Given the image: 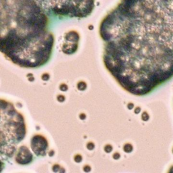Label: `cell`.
I'll list each match as a JSON object with an SVG mask.
<instances>
[{
	"label": "cell",
	"mask_w": 173,
	"mask_h": 173,
	"mask_svg": "<svg viewBox=\"0 0 173 173\" xmlns=\"http://www.w3.org/2000/svg\"><path fill=\"white\" fill-rule=\"evenodd\" d=\"M99 34L105 67L130 94L145 95L173 78V0H121Z\"/></svg>",
	"instance_id": "cell-1"
},
{
	"label": "cell",
	"mask_w": 173,
	"mask_h": 173,
	"mask_svg": "<svg viewBox=\"0 0 173 173\" xmlns=\"http://www.w3.org/2000/svg\"><path fill=\"white\" fill-rule=\"evenodd\" d=\"M48 141L41 135H35L31 139V148L37 156H43L48 149Z\"/></svg>",
	"instance_id": "cell-4"
},
{
	"label": "cell",
	"mask_w": 173,
	"mask_h": 173,
	"mask_svg": "<svg viewBox=\"0 0 173 173\" xmlns=\"http://www.w3.org/2000/svg\"><path fill=\"white\" fill-rule=\"evenodd\" d=\"M6 107L2 105V122L5 123V144L2 145V149L5 147L6 155L10 157V153L13 155L15 147L14 145L23 140L26 133L24 120L21 114L16 110L12 105L6 102Z\"/></svg>",
	"instance_id": "cell-3"
},
{
	"label": "cell",
	"mask_w": 173,
	"mask_h": 173,
	"mask_svg": "<svg viewBox=\"0 0 173 173\" xmlns=\"http://www.w3.org/2000/svg\"><path fill=\"white\" fill-rule=\"evenodd\" d=\"M33 160V155L25 146L20 147L16 155V161L20 164L30 163Z\"/></svg>",
	"instance_id": "cell-5"
},
{
	"label": "cell",
	"mask_w": 173,
	"mask_h": 173,
	"mask_svg": "<svg viewBox=\"0 0 173 173\" xmlns=\"http://www.w3.org/2000/svg\"><path fill=\"white\" fill-rule=\"evenodd\" d=\"M49 17L85 18L95 8V0H36Z\"/></svg>",
	"instance_id": "cell-2"
}]
</instances>
